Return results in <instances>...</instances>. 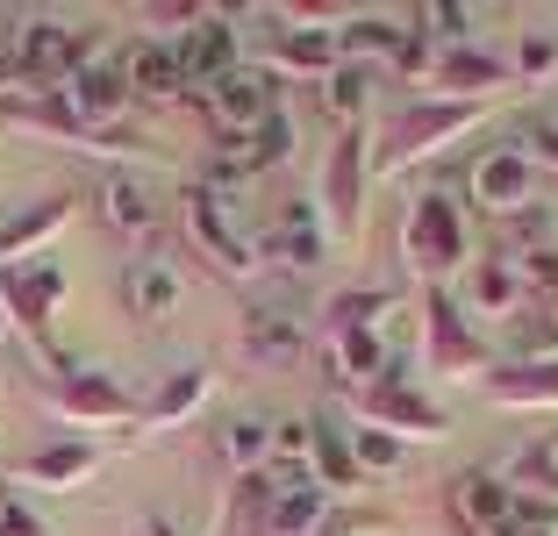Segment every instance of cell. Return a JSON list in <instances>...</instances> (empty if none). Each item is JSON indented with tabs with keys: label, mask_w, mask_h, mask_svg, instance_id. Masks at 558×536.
<instances>
[{
	"label": "cell",
	"mask_w": 558,
	"mask_h": 536,
	"mask_svg": "<svg viewBox=\"0 0 558 536\" xmlns=\"http://www.w3.org/2000/svg\"><path fill=\"white\" fill-rule=\"evenodd\" d=\"M423 351H429V373L437 379H487V337L465 322L459 293L451 287H423Z\"/></svg>",
	"instance_id": "obj_7"
},
{
	"label": "cell",
	"mask_w": 558,
	"mask_h": 536,
	"mask_svg": "<svg viewBox=\"0 0 558 536\" xmlns=\"http://www.w3.org/2000/svg\"><path fill=\"white\" fill-rule=\"evenodd\" d=\"M315 423V443H308V472H315V487L337 501V494H359L365 487V472H359V458H351V437L329 415H308Z\"/></svg>",
	"instance_id": "obj_27"
},
{
	"label": "cell",
	"mask_w": 558,
	"mask_h": 536,
	"mask_svg": "<svg viewBox=\"0 0 558 536\" xmlns=\"http://www.w3.org/2000/svg\"><path fill=\"white\" fill-rule=\"evenodd\" d=\"M409 308V293L395 287H344V293H329V308H323V337L329 329H379L387 337V322Z\"/></svg>",
	"instance_id": "obj_26"
},
{
	"label": "cell",
	"mask_w": 558,
	"mask_h": 536,
	"mask_svg": "<svg viewBox=\"0 0 558 536\" xmlns=\"http://www.w3.org/2000/svg\"><path fill=\"white\" fill-rule=\"evenodd\" d=\"M94 208H100V222L116 229L122 244H144L150 229H158V200H150V186L136 172H108L100 194H94Z\"/></svg>",
	"instance_id": "obj_24"
},
{
	"label": "cell",
	"mask_w": 558,
	"mask_h": 536,
	"mask_svg": "<svg viewBox=\"0 0 558 536\" xmlns=\"http://www.w3.org/2000/svg\"><path fill=\"white\" fill-rule=\"evenodd\" d=\"M15 337V315H8V301H0V343Z\"/></svg>",
	"instance_id": "obj_39"
},
{
	"label": "cell",
	"mask_w": 558,
	"mask_h": 536,
	"mask_svg": "<svg viewBox=\"0 0 558 536\" xmlns=\"http://www.w3.org/2000/svg\"><path fill=\"white\" fill-rule=\"evenodd\" d=\"M365 186H373V130L359 122V130H337V144H329V158H323V194H315L323 229L337 236V244H359Z\"/></svg>",
	"instance_id": "obj_5"
},
{
	"label": "cell",
	"mask_w": 558,
	"mask_h": 536,
	"mask_svg": "<svg viewBox=\"0 0 558 536\" xmlns=\"http://www.w3.org/2000/svg\"><path fill=\"white\" fill-rule=\"evenodd\" d=\"M215 387H222L215 365H180V373H165L158 393L144 401V415H136V429H144V437H172V429H186L201 407L215 401Z\"/></svg>",
	"instance_id": "obj_17"
},
{
	"label": "cell",
	"mask_w": 558,
	"mask_h": 536,
	"mask_svg": "<svg viewBox=\"0 0 558 536\" xmlns=\"http://www.w3.org/2000/svg\"><path fill=\"white\" fill-rule=\"evenodd\" d=\"M194 100H201V114H208V136H215V144H236V136L265 130V122L279 114V80L244 58L230 80H215L208 94H194Z\"/></svg>",
	"instance_id": "obj_9"
},
{
	"label": "cell",
	"mask_w": 558,
	"mask_h": 536,
	"mask_svg": "<svg viewBox=\"0 0 558 536\" xmlns=\"http://www.w3.org/2000/svg\"><path fill=\"white\" fill-rule=\"evenodd\" d=\"M122 72H130L136 100H180L186 94V72H180V50L172 44H136L130 58H122Z\"/></svg>",
	"instance_id": "obj_30"
},
{
	"label": "cell",
	"mask_w": 558,
	"mask_h": 536,
	"mask_svg": "<svg viewBox=\"0 0 558 536\" xmlns=\"http://www.w3.org/2000/svg\"><path fill=\"white\" fill-rule=\"evenodd\" d=\"M544 308H551V322H558V301H544Z\"/></svg>",
	"instance_id": "obj_40"
},
{
	"label": "cell",
	"mask_w": 558,
	"mask_h": 536,
	"mask_svg": "<svg viewBox=\"0 0 558 536\" xmlns=\"http://www.w3.org/2000/svg\"><path fill=\"white\" fill-rule=\"evenodd\" d=\"M329 515H337V501L308 479V487H287L272 508H265V529L258 536H323Z\"/></svg>",
	"instance_id": "obj_29"
},
{
	"label": "cell",
	"mask_w": 558,
	"mask_h": 536,
	"mask_svg": "<svg viewBox=\"0 0 558 536\" xmlns=\"http://www.w3.org/2000/svg\"><path fill=\"white\" fill-rule=\"evenodd\" d=\"M494 407L530 415V407H558V357H494L487 379H480Z\"/></svg>",
	"instance_id": "obj_19"
},
{
	"label": "cell",
	"mask_w": 558,
	"mask_h": 536,
	"mask_svg": "<svg viewBox=\"0 0 558 536\" xmlns=\"http://www.w3.org/2000/svg\"><path fill=\"white\" fill-rule=\"evenodd\" d=\"M344 437H351V458H359L365 487H373V479H395V472H409V443H401V437H387V429H373V423H351Z\"/></svg>",
	"instance_id": "obj_32"
},
{
	"label": "cell",
	"mask_w": 558,
	"mask_h": 536,
	"mask_svg": "<svg viewBox=\"0 0 558 536\" xmlns=\"http://www.w3.org/2000/svg\"><path fill=\"white\" fill-rule=\"evenodd\" d=\"M144 536H180V529H172L165 515H144Z\"/></svg>",
	"instance_id": "obj_38"
},
{
	"label": "cell",
	"mask_w": 558,
	"mask_h": 536,
	"mask_svg": "<svg viewBox=\"0 0 558 536\" xmlns=\"http://www.w3.org/2000/svg\"><path fill=\"white\" fill-rule=\"evenodd\" d=\"M337 44H344V58L351 65H395L401 58V44H409V22H395V15H351L344 29H337Z\"/></svg>",
	"instance_id": "obj_31"
},
{
	"label": "cell",
	"mask_w": 558,
	"mask_h": 536,
	"mask_svg": "<svg viewBox=\"0 0 558 536\" xmlns=\"http://www.w3.org/2000/svg\"><path fill=\"white\" fill-rule=\"evenodd\" d=\"M509 72H515V86H544V80H558V36H544V29H530L523 44H515V58H509Z\"/></svg>",
	"instance_id": "obj_35"
},
{
	"label": "cell",
	"mask_w": 558,
	"mask_h": 536,
	"mask_svg": "<svg viewBox=\"0 0 558 536\" xmlns=\"http://www.w3.org/2000/svg\"><path fill=\"white\" fill-rule=\"evenodd\" d=\"M180 229H186V244H194L222 279H258L265 272L258 236H251V229L236 222V208L222 194H208V186H186V194H180Z\"/></svg>",
	"instance_id": "obj_4"
},
{
	"label": "cell",
	"mask_w": 558,
	"mask_h": 536,
	"mask_svg": "<svg viewBox=\"0 0 558 536\" xmlns=\"http://www.w3.org/2000/svg\"><path fill=\"white\" fill-rule=\"evenodd\" d=\"M258 258L265 265H287V272H323V258H329L323 208H315V200H287L279 222L258 236Z\"/></svg>",
	"instance_id": "obj_15"
},
{
	"label": "cell",
	"mask_w": 558,
	"mask_h": 536,
	"mask_svg": "<svg viewBox=\"0 0 558 536\" xmlns=\"http://www.w3.org/2000/svg\"><path fill=\"white\" fill-rule=\"evenodd\" d=\"M244 351L265 373H294L301 357H308V329H301L294 308H251L244 315Z\"/></svg>",
	"instance_id": "obj_23"
},
{
	"label": "cell",
	"mask_w": 558,
	"mask_h": 536,
	"mask_svg": "<svg viewBox=\"0 0 558 536\" xmlns=\"http://www.w3.org/2000/svg\"><path fill=\"white\" fill-rule=\"evenodd\" d=\"M351 407H359V423H373V429H387V437H401L409 451H415V443H444V437H451V415H444V407L429 401L423 387H409L401 373H387L379 387L351 393Z\"/></svg>",
	"instance_id": "obj_10"
},
{
	"label": "cell",
	"mask_w": 558,
	"mask_h": 536,
	"mask_svg": "<svg viewBox=\"0 0 558 536\" xmlns=\"http://www.w3.org/2000/svg\"><path fill=\"white\" fill-rule=\"evenodd\" d=\"M487 122V108H459V100H415V108H401L387 130L373 136V179H401L409 165L437 158L444 144H459L465 130H480Z\"/></svg>",
	"instance_id": "obj_2"
},
{
	"label": "cell",
	"mask_w": 558,
	"mask_h": 536,
	"mask_svg": "<svg viewBox=\"0 0 558 536\" xmlns=\"http://www.w3.org/2000/svg\"><path fill=\"white\" fill-rule=\"evenodd\" d=\"M315 343H323L329 387H344V393H365V387H379V379L395 373V343L379 337V329H329V337H315Z\"/></svg>",
	"instance_id": "obj_14"
},
{
	"label": "cell",
	"mask_w": 558,
	"mask_h": 536,
	"mask_svg": "<svg viewBox=\"0 0 558 536\" xmlns=\"http://www.w3.org/2000/svg\"><path fill=\"white\" fill-rule=\"evenodd\" d=\"M215 465L230 472V479L265 472L272 465V423H265V415H230V423L215 429Z\"/></svg>",
	"instance_id": "obj_28"
},
{
	"label": "cell",
	"mask_w": 558,
	"mask_h": 536,
	"mask_svg": "<svg viewBox=\"0 0 558 536\" xmlns=\"http://www.w3.org/2000/svg\"><path fill=\"white\" fill-rule=\"evenodd\" d=\"M515 536H523V529H515Z\"/></svg>",
	"instance_id": "obj_41"
},
{
	"label": "cell",
	"mask_w": 558,
	"mask_h": 536,
	"mask_svg": "<svg viewBox=\"0 0 558 536\" xmlns=\"http://www.w3.org/2000/svg\"><path fill=\"white\" fill-rule=\"evenodd\" d=\"M323 108L337 114L344 130H359L365 108H373V65H351V58H344V65H337V72L323 80Z\"/></svg>",
	"instance_id": "obj_33"
},
{
	"label": "cell",
	"mask_w": 558,
	"mask_h": 536,
	"mask_svg": "<svg viewBox=\"0 0 558 536\" xmlns=\"http://www.w3.org/2000/svg\"><path fill=\"white\" fill-rule=\"evenodd\" d=\"M0 536H58V529L44 522V508H29V494L0 487Z\"/></svg>",
	"instance_id": "obj_36"
},
{
	"label": "cell",
	"mask_w": 558,
	"mask_h": 536,
	"mask_svg": "<svg viewBox=\"0 0 558 536\" xmlns=\"http://www.w3.org/2000/svg\"><path fill=\"white\" fill-rule=\"evenodd\" d=\"M180 301H186L180 265H165V258H136L130 272H122V308H130L136 322H165V315H180Z\"/></svg>",
	"instance_id": "obj_25"
},
{
	"label": "cell",
	"mask_w": 558,
	"mask_h": 536,
	"mask_svg": "<svg viewBox=\"0 0 558 536\" xmlns=\"http://www.w3.org/2000/svg\"><path fill=\"white\" fill-rule=\"evenodd\" d=\"M72 215H80V194H44V200H29V208L0 215V272L44 258V251L72 229Z\"/></svg>",
	"instance_id": "obj_13"
},
{
	"label": "cell",
	"mask_w": 558,
	"mask_h": 536,
	"mask_svg": "<svg viewBox=\"0 0 558 536\" xmlns=\"http://www.w3.org/2000/svg\"><path fill=\"white\" fill-rule=\"evenodd\" d=\"M172 50H180L186 94H208L215 80H230V72L244 65V44H236V15H230V8H208L201 29L186 36V44H172Z\"/></svg>",
	"instance_id": "obj_16"
},
{
	"label": "cell",
	"mask_w": 558,
	"mask_h": 536,
	"mask_svg": "<svg viewBox=\"0 0 558 536\" xmlns=\"http://www.w3.org/2000/svg\"><path fill=\"white\" fill-rule=\"evenodd\" d=\"M509 479L501 472H459L451 487H444V508H451V522H459V536H515L509 522Z\"/></svg>",
	"instance_id": "obj_18"
},
{
	"label": "cell",
	"mask_w": 558,
	"mask_h": 536,
	"mask_svg": "<svg viewBox=\"0 0 558 536\" xmlns=\"http://www.w3.org/2000/svg\"><path fill=\"white\" fill-rule=\"evenodd\" d=\"M100 465H108V451H100L94 437H58V443H44V451L15 458V465H8V487L15 494H80V487L100 479Z\"/></svg>",
	"instance_id": "obj_11"
},
{
	"label": "cell",
	"mask_w": 558,
	"mask_h": 536,
	"mask_svg": "<svg viewBox=\"0 0 558 536\" xmlns=\"http://www.w3.org/2000/svg\"><path fill=\"white\" fill-rule=\"evenodd\" d=\"M130 72H122V58H100V65H86L80 80L65 86V108L80 114V122H94V130H122V108H130Z\"/></svg>",
	"instance_id": "obj_22"
},
{
	"label": "cell",
	"mask_w": 558,
	"mask_h": 536,
	"mask_svg": "<svg viewBox=\"0 0 558 536\" xmlns=\"http://www.w3.org/2000/svg\"><path fill=\"white\" fill-rule=\"evenodd\" d=\"M509 494H544V501H558V437H544V443H523V451L509 458Z\"/></svg>",
	"instance_id": "obj_34"
},
{
	"label": "cell",
	"mask_w": 558,
	"mask_h": 536,
	"mask_svg": "<svg viewBox=\"0 0 558 536\" xmlns=\"http://www.w3.org/2000/svg\"><path fill=\"white\" fill-rule=\"evenodd\" d=\"M501 86H515L509 58H494L480 44H459V50H437V65L423 80V100H459V108H487Z\"/></svg>",
	"instance_id": "obj_12"
},
{
	"label": "cell",
	"mask_w": 558,
	"mask_h": 536,
	"mask_svg": "<svg viewBox=\"0 0 558 536\" xmlns=\"http://www.w3.org/2000/svg\"><path fill=\"white\" fill-rule=\"evenodd\" d=\"M44 415H58V423L72 429V437H100V429H136V393H122V379L108 373H72V379H50L44 387Z\"/></svg>",
	"instance_id": "obj_6"
},
{
	"label": "cell",
	"mask_w": 558,
	"mask_h": 536,
	"mask_svg": "<svg viewBox=\"0 0 558 536\" xmlns=\"http://www.w3.org/2000/svg\"><path fill=\"white\" fill-rule=\"evenodd\" d=\"M459 308H465V322H515L530 308V287L509 258H480V265H465Z\"/></svg>",
	"instance_id": "obj_20"
},
{
	"label": "cell",
	"mask_w": 558,
	"mask_h": 536,
	"mask_svg": "<svg viewBox=\"0 0 558 536\" xmlns=\"http://www.w3.org/2000/svg\"><path fill=\"white\" fill-rule=\"evenodd\" d=\"M465 208L487 222H515L537 208V165L523 158V144H494L465 165Z\"/></svg>",
	"instance_id": "obj_8"
},
{
	"label": "cell",
	"mask_w": 558,
	"mask_h": 536,
	"mask_svg": "<svg viewBox=\"0 0 558 536\" xmlns=\"http://www.w3.org/2000/svg\"><path fill=\"white\" fill-rule=\"evenodd\" d=\"M0 122H8V130H22V136H44V144H65V150H94V158H116V165L150 158L144 136H130V130H94V122H80V114L65 108V94L0 100Z\"/></svg>",
	"instance_id": "obj_3"
},
{
	"label": "cell",
	"mask_w": 558,
	"mask_h": 536,
	"mask_svg": "<svg viewBox=\"0 0 558 536\" xmlns=\"http://www.w3.org/2000/svg\"><path fill=\"white\" fill-rule=\"evenodd\" d=\"M401 265H409L423 287H451V279L473 265L465 200H451L444 186H423V194L401 208Z\"/></svg>",
	"instance_id": "obj_1"
},
{
	"label": "cell",
	"mask_w": 558,
	"mask_h": 536,
	"mask_svg": "<svg viewBox=\"0 0 558 536\" xmlns=\"http://www.w3.org/2000/svg\"><path fill=\"white\" fill-rule=\"evenodd\" d=\"M523 158L537 165V172L558 179V114H544V122H530V130H523Z\"/></svg>",
	"instance_id": "obj_37"
},
{
	"label": "cell",
	"mask_w": 558,
	"mask_h": 536,
	"mask_svg": "<svg viewBox=\"0 0 558 536\" xmlns=\"http://www.w3.org/2000/svg\"><path fill=\"white\" fill-rule=\"evenodd\" d=\"M258 65L272 72V80H315L323 86L329 72L344 65V44H337V29H272Z\"/></svg>",
	"instance_id": "obj_21"
}]
</instances>
